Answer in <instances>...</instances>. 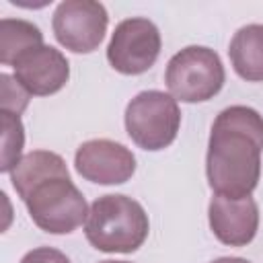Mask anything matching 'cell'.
<instances>
[{"label": "cell", "instance_id": "6da1fadb", "mask_svg": "<svg viewBox=\"0 0 263 263\" xmlns=\"http://www.w3.org/2000/svg\"><path fill=\"white\" fill-rule=\"evenodd\" d=\"M263 117L247 105H232L212 123L205 175L214 195L249 197L261 177Z\"/></svg>", "mask_w": 263, "mask_h": 263}, {"label": "cell", "instance_id": "7a4b0ae2", "mask_svg": "<svg viewBox=\"0 0 263 263\" xmlns=\"http://www.w3.org/2000/svg\"><path fill=\"white\" fill-rule=\"evenodd\" d=\"M10 181L31 220L49 234H70L86 222L88 205L72 183L66 160L49 150L25 154L10 171Z\"/></svg>", "mask_w": 263, "mask_h": 263}, {"label": "cell", "instance_id": "3957f363", "mask_svg": "<svg viewBox=\"0 0 263 263\" xmlns=\"http://www.w3.org/2000/svg\"><path fill=\"white\" fill-rule=\"evenodd\" d=\"M150 222L144 208L121 193L97 197L84 222L86 240L103 253H134L148 238Z\"/></svg>", "mask_w": 263, "mask_h": 263}, {"label": "cell", "instance_id": "277c9868", "mask_svg": "<svg viewBox=\"0 0 263 263\" xmlns=\"http://www.w3.org/2000/svg\"><path fill=\"white\" fill-rule=\"evenodd\" d=\"M226 80L220 55L203 45H187L177 51L164 72L168 92L183 103H203L214 99Z\"/></svg>", "mask_w": 263, "mask_h": 263}, {"label": "cell", "instance_id": "5b68a950", "mask_svg": "<svg viewBox=\"0 0 263 263\" xmlns=\"http://www.w3.org/2000/svg\"><path fill=\"white\" fill-rule=\"evenodd\" d=\"M181 127V109L173 95L142 90L125 107V132L142 150H164Z\"/></svg>", "mask_w": 263, "mask_h": 263}, {"label": "cell", "instance_id": "8992f818", "mask_svg": "<svg viewBox=\"0 0 263 263\" xmlns=\"http://www.w3.org/2000/svg\"><path fill=\"white\" fill-rule=\"evenodd\" d=\"M162 39L158 27L144 16L121 21L107 45V60L113 70L136 76L154 66L160 55Z\"/></svg>", "mask_w": 263, "mask_h": 263}, {"label": "cell", "instance_id": "52a82bcc", "mask_svg": "<svg viewBox=\"0 0 263 263\" xmlns=\"http://www.w3.org/2000/svg\"><path fill=\"white\" fill-rule=\"evenodd\" d=\"M107 8L95 0H64L51 18L58 43L74 53L95 51L107 33Z\"/></svg>", "mask_w": 263, "mask_h": 263}, {"label": "cell", "instance_id": "ba28073f", "mask_svg": "<svg viewBox=\"0 0 263 263\" xmlns=\"http://www.w3.org/2000/svg\"><path fill=\"white\" fill-rule=\"evenodd\" d=\"M76 173L99 185H121L136 173V156L129 148L113 140H88L76 148Z\"/></svg>", "mask_w": 263, "mask_h": 263}, {"label": "cell", "instance_id": "9c48e42d", "mask_svg": "<svg viewBox=\"0 0 263 263\" xmlns=\"http://www.w3.org/2000/svg\"><path fill=\"white\" fill-rule=\"evenodd\" d=\"M208 220L220 242L228 247H245L259 230V208L251 195L240 199L214 195L208 205Z\"/></svg>", "mask_w": 263, "mask_h": 263}, {"label": "cell", "instance_id": "30bf717a", "mask_svg": "<svg viewBox=\"0 0 263 263\" xmlns=\"http://www.w3.org/2000/svg\"><path fill=\"white\" fill-rule=\"evenodd\" d=\"M14 78L29 95L47 97L62 90L70 78V64L66 55L51 47L39 45L14 62Z\"/></svg>", "mask_w": 263, "mask_h": 263}, {"label": "cell", "instance_id": "8fae6325", "mask_svg": "<svg viewBox=\"0 0 263 263\" xmlns=\"http://www.w3.org/2000/svg\"><path fill=\"white\" fill-rule=\"evenodd\" d=\"M234 72L247 82H263V25H245L228 47Z\"/></svg>", "mask_w": 263, "mask_h": 263}, {"label": "cell", "instance_id": "7c38bea8", "mask_svg": "<svg viewBox=\"0 0 263 263\" xmlns=\"http://www.w3.org/2000/svg\"><path fill=\"white\" fill-rule=\"evenodd\" d=\"M45 45L43 33L37 25L23 18H2L0 21V62L4 66H14V62L27 51Z\"/></svg>", "mask_w": 263, "mask_h": 263}, {"label": "cell", "instance_id": "4fadbf2b", "mask_svg": "<svg viewBox=\"0 0 263 263\" xmlns=\"http://www.w3.org/2000/svg\"><path fill=\"white\" fill-rule=\"evenodd\" d=\"M23 144H25V127L21 121V115L2 111V160L0 171L10 173L16 162L23 158Z\"/></svg>", "mask_w": 263, "mask_h": 263}, {"label": "cell", "instance_id": "5bb4252c", "mask_svg": "<svg viewBox=\"0 0 263 263\" xmlns=\"http://www.w3.org/2000/svg\"><path fill=\"white\" fill-rule=\"evenodd\" d=\"M0 88H2V111L21 115L27 109L31 95L10 74H0Z\"/></svg>", "mask_w": 263, "mask_h": 263}, {"label": "cell", "instance_id": "9a60e30c", "mask_svg": "<svg viewBox=\"0 0 263 263\" xmlns=\"http://www.w3.org/2000/svg\"><path fill=\"white\" fill-rule=\"evenodd\" d=\"M21 263H70V259L53 247H37L29 251L21 259Z\"/></svg>", "mask_w": 263, "mask_h": 263}, {"label": "cell", "instance_id": "2e32d148", "mask_svg": "<svg viewBox=\"0 0 263 263\" xmlns=\"http://www.w3.org/2000/svg\"><path fill=\"white\" fill-rule=\"evenodd\" d=\"M212 263H251L242 257H220V259H214Z\"/></svg>", "mask_w": 263, "mask_h": 263}, {"label": "cell", "instance_id": "e0dca14e", "mask_svg": "<svg viewBox=\"0 0 263 263\" xmlns=\"http://www.w3.org/2000/svg\"><path fill=\"white\" fill-rule=\"evenodd\" d=\"M99 263H129V261H113V259H107V261H99Z\"/></svg>", "mask_w": 263, "mask_h": 263}]
</instances>
